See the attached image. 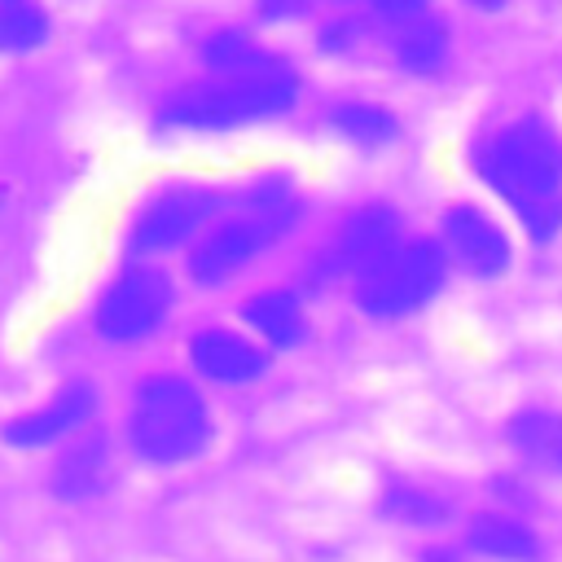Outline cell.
<instances>
[{
	"label": "cell",
	"instance_id": "obj_7",
	"mask_svg": "<svg viewBox=\"0 0 562 562\" xmlns=\"http://www.w3.org/2000/svg\"><path fill=\"white\" fill-rule=\"evenodd\" d=\"M215 211V198L206 189H176V193H162L158 202H149L136 220V233H132V246L136 250H167V246H180L193 228H202V220H211Z\"/></svg>",
	"mask_w": 562,
	"mask_h": 562
},
{
	"label": "cell",
	"instance_id": "obj_13",
	"mask_svg": "<svg viewBox=\"0 0 562 562\" xmlns=\"http://www.w3.org/2000/svg\"><path fill=\"white\" fill-rule=\"evenodd\" d=\"M246 321H250L263 338H272L277 347H290V342L303 338V312H299V299L285 294V290H268V294L250 299V303H246Z\"/></svg>",
	"mask_w": 562,
	"mask_h": 562
},
{
	"label": "cell",
	"instance_id": "obj_24",
	"mask_svg": "<svg viewBox=\"0 0 562 562\" xmlns=\"http://www.w3.org/2000/svg\"><path fill=\"white\" fill-rule=\"evenodd\" d=\"M558 465H562V452H558Z\"/></svg>",
	"mask_w": 562,
	"mask_h": 562
},
{
	"label": "cell",
	"instance_id": "obj_2",
	"mask_svg": "<svg viewBox=\"0 0 562 562\" xmlns=\"http://www.w3.org/2000/svg\"><path fill=\"white\" fill-rule=\"evenodd\" d=\"M299 83L290 70H281L277 61L250 75H224L215 83L189 88L176 101L162 105V123L171 127H202V132H220V127H241V123H259V119H277L294 105Z\"/></svg>",
	"mask_w": 562,
	"mask_h": 562
},
{
	"label": "cell",
	"instance_id": "obj_14",
	"mask_svg": "<svg viewBox=\"0 0 562 562\" xmlns=\"http://www.w3.org/2000/svg\"><path fill=\"white\" fill-rule=\"evenodd\" d=\"M470 540H474V549H483L501 562H531L536 558V536L514 518H496V514L474 518Z\"/></svg>",
	"mask_w": 562,
	"mask_h": 562
},
{
	"label": "cell",
	"instance_id": "obj_1",
	"mask_svg": "<svg viewBox=\"0 0 562 562\" xmlns=\"http://www.w3.org/2000/svg\"><path fill=\"white\" fill-rule=\"evenodd\" d=\"M479 176L518 211L536 241L562 224V149L540 119H522L474 149Z\"/></svg>",
	"mask_w": 562,
	"mask_h": 562
},
{
	"label": "cell",
	"instance_id": "obj_8",
	"mask_svg": "<svg viewBox=\"0 0 562 562\" xmlns=\"http://www.w3.org/2000/svg\"><path fill=\"white\" fill-rule=\"evenodd\" d=\"M92 404H97V400H92V386H66V391H57L44 408H35V413L9 422V426H4V439L18 443V448H44V443L61 439L66 430H79V426L92 417Z\"/></svg>",
	"mask_w": 562,
	"mask_h": 562
},
{
	"label": "cell",
	"instance_id": "obj_11",
	"mask_svg": "<svg viewBox=\"0 0 562 562\" xmlns=\"http://www.w3.org/2000/svg\"><path fill=\"white\" fill-rule=\"evenodd\" d=\"M395 246V220H391V211H382V206H369V211H360V215H351L347 220V228H342V237H338V250L329 255V263L334 268H369L378 255H386Z\"/></svg>",
	"mask_w": 562,
	"mask_h": 562
},
{
	"label": "cell",
	"instance_id": "obj_23",
	"mask_svg": "<svg viewBox=\"0 0 562 562\" xmlns=\"http://www.w3.org/2000/svg\"><path fill=\"white\" fill-rule=\"evenodd\" d=\"M430 562H452V558H430Z\"/></svg>",
	"mask_w": 562,
	"mask_h": 562
},
{
	"label": "cell",
	"instance_id": "obj_17",
	"mask_svg": "<svg viewBox=\"0 0 562 562\" xmlns=\"http://www.w3.org/2000/svg\"><path fill=\"white\" fill-rule=\"evenodd\" d=\"M202 57H206V66L220 70V75H250V70L272 66V61L250 44V35H241V31H220V35H211L206 48H202Z\"/></svg>",
	"mask_w": 562,
	"mask_h": 562
},
{
	"label": "cell",
	"instance_id": "obj_18",
	"mask_svg": "<svg viewBox=\"0 0 562 562\" xmlns=\"http://www.w3.org/2000/svg\"><path fill=\"white\" fill-rule=\"evenodd\" d=\"M329 123L338 127V132H347L351 140H360V145H382V140H391L395 136V119L382 110V105H338V110H329Z\"/></svg>",
	"mask_w": 562,
	"mask_h": 562
},
{
	"label": "cell",
	"instance_id": "obj_21",
	"mask_svg": "<svg viewBox=\"0 0 562 562\" xmlns=\"http://www.w3.org/2000/svg\"><path fill=\"white\" fill-rule=\"evenodd\" d=\"M268 4V13H290V9H299L303 0H263Z\"/></svg>",
	"mask_w": 562,
	"mask_h": 562
},
{
	"label": "cell",
	"instance_id": "obj_20",
	"mask_svg": "<svg viewBox=\"0 0 562 562\" xmlns=\"http://www.w3.org/2000/svg\"><path fill=\"white\" fill-rule=\"evenodd\" d=\"M373 9H378L382 18H400V22H408V18H417V13L426 9V0H373Z\"/></svg>",
	"mask_w": 562,
	"mask_h": 562
},
{
	"label": "cell",
	"instance_id": "obj_15",
	"mask_svg": "<svg viewBox=\"0 0 562 562\" xmlns=\"http://www.w3.org/2000/svg\"><path fill=\"white\" fill-rule=\"evenodd\" d=\"M48 18L35 0H0V53H26L44 44Z\"/></svg>",
	"mask_w": 562,
	"mask_h": 562
},
{
	"label": "cell",
	"instance_id": "obj_5",
	"mask_svg": "<svg viewBox=\"0 0 562 562\" xmlns=\"http://www.w3.org/2000/svg\"><path fill=\"white\" fill-rule=\"evenodd\" d=\"M167 312H171L167 277L154 268H132L105 290V299L97 307V329L114 342H136V338L154 334Z\"/></svg>",
	"mask_w": 562,
	"mask_h": 562
},
{
	"label": "cell",
	"instance_id": "obj_12",
	"mask_svg": "<svg viewBox=\"0 0 562 562\" xmlns=\"http://www.w3.org/2000/svg\"><path fill=\"white\" fill-rule=\"evenodd\" d=\"M443 57H448V31H443V22L417 13V18H408L400 26V35H395V61L404 70L430 75V70L443 66Z\"/></svg>",
	"mask_w": 562,
	"mask_h": 562
},
{
	"label": "cell",
	"instance_id": "obj_4",
	"mask_svg": "<svg viewBox=\"0 0 562 562\" xmlns=\"http://www.w3.org/2000/svg\"><path fill=\"white\" fill-rule=\"evenodd\" d=\"M443 281V255L430 241L391 246L360 272V307L369 316H404L422 307Z\"/></svg>",
	"mask_w": 562,
	"mask_h": 562
},
{
	"label": "cell",
	"instance_id": "obj_3",
	"mask_svg": "<svg viewBox=\"0 0 562 562\" xmlns=\"http://www.w3.org/2000/svg\"><path fill=\"white\" fill-rule=\"evenodd\" d=\"M132 443L158 465L189 461L211 443V413L180 378H149L132 404Z\"/></svg>",
	"mask_w": 562,
	"mask_h": 562
},
{
	"label": "cell",
	"instance_id": "obj_16",
	"mask_svg": "<svg viewBox=\"0 0 562 562\" xmlns=\"http://www.w3.org/2000/svg\"><path fill=\"white\" fill-rule=\"evenodd\" d=\"M105 479V448L101 443H83L79 452H70L61 465H57V479L53 487L66 496V501H88Z\"/></svg>",
	"mask_w": 562,
	"mask_h": 562
},
{
	"label": "cell",
	"instance_id": "obj_9",
	"mask_svg": "<svg viewBox=\"0 0 562 562\" xmlns=\"http://www.w3.org/2000/svg\"><path fill=\"white\" fill-rule=\"evenodd\" d=\"M443 233H448V246L465 259V268H474V272H483V277L505 272L509 246H505L501 228H496L487 215H479V211H470V206H457V211H448Z\"/></svg>",
	"mask_w": 562,
	"mask_h": 562
},
{
	"label": "cell",
	"instance_id": "obj_6",
	"mask_svg": "<svg viewBox=\"0 0 562 562\" xmlns=\"http://www.w3.org/2000/svg\"><path fill=\"white\" fill-rule=\"evenodd\" d=\"M285 224H290V211H285V206H263L259 215L237 220V224L220 228L215 237H206V241L193 250L189 272H193L202 285H215V281L233 277L237 268H246V263L259 255V246H268Z\"/></svg>",
	"mask_w": 562,
	"mask_h": 562
},
{
	"label": "cell",
	"instance_id": "obj_19",
	"mask_svg": "<svg viewBox=\"0 0 562 562\" xmlns=\"http://www.w3.org/2000/svg\"><path fill=\"white\" fill-rule=\"evenodd\" d=\"M509 435H514V443H518L522 452H531V457L558 461V452H562V417H553V413H522V417L509 426Z\"/></svg>",
	"mask_w": 562,
	"mask_h": 562
},
{
	"label": "cell",
	"instance_id": "obj_10",
	"mask_svg": "<svg viewBox=\"0 0 562 562\" xmlns=\"http://www.w3.org/2000/svg\"><path fill=\"white\" fill-rule=\"evenodd\" d=\"M189 356H193V364H198L206 378L228 382V386H233V382H250V378L263 373V351L250 347L246 338L228 334V329H202V334L189 342Z\"/></svg>",
	"mask_w": 562,
	"mask_h": 562
},
{
	"label": "cell",
	"instance_id": "obj_22",
	"mask_svg": "<svg viewBox=\"0 0 562 562\" xmlns=\"http://www.w3.org/2000/svg\"><path fill=\"white\" fill-rule=\"evenodd\" d=\"M465 4H474V9H483V13H492V9H501L505 0H465Z\"/></svg>",
	"mask_w": 562,
	"mask_h": 562
}]
</instances>
